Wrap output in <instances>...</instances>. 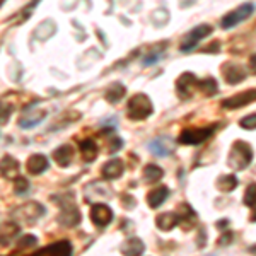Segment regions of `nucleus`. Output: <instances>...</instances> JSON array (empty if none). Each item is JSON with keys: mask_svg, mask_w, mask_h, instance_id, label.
Segmentation results:
<instances>
[{"mask_svg": "<svg viewBox=\"0 0 256 256\" xmlns=\"http://www.w3.org/2000/svg\"><path fill=\"white\" fill-rule=\"evenodd\" d=\"M251 160H253V148H251L250 144L242 142V140L234 142L232 147H230L229 158H227V164L236 171H241V169H246L250 166Z\"/></svg>", "mask_w": 256, "mask_h": 256, "instance_id": "1", "label": "nucleus"}, {"mask_svg": "<svg viewBox=\"0 0 256 256\" xmlns=\"http://www.w3.org/2000/svg\"><path fill=\"white\" fill-rule=\"evenodd\" d=\"M44 214H46V208L43 207V204H40V202H28V204L16 208L12 212V216H14L16 220H20L28 226H34L41 217H44Z\"/></svg>", "mask_w": 256, "mask_h": 256, "instance_id": "2", "label": "nucleus"}, {"mask_svg": "<svg viewBox=\"0 0 256 256\" xmlns=\"http://www.w3.org/2000/svg\"><path fill=\"white\" fill-rule=\"evenodd\" d=\"M152 111H154V106H152V101L146 94H135L128 101V118L130 120H135V122L146 120L150 116Z\"/></svg>", "mask_w": 256, "mask_h": 256, "instance_id": "3", "label": "nucleus"}, {"mask_svg": "<svg viewBox=\"0 0 256 256\" xmlns=\"http://www.w3.org/2000/svg\"><path fill=\"white\" fill-rule=\"evenodd\" d=\"M214 126H200V128H186L181 132V135L178 137L180 144L183 146H198V144L205 142L207 138L212 137Z\"/></svg>", "mask_w": 256, "mask_h": 256, "instance_id": "4", "label": "nucleus"}, {"mask_svg": "<svg viewBox=\"0 0 256 256\" xmlns=\"http://www.w3.org/2000/svg\"><path fill=\"white\" fill-rule=\"evenodd\" d=\"M208 34H212V26H208V24H200V26L193 28V30L184 36L183 43H181V52H184V53L192 52L198 44V41L207 38Z\"/></svg>", "mask_w": 256, "mask_h": 256, "instance_id": "5", "label": "nucleus"}, {"mask_svg": "<svg viewBox=\"0 0 256 256\" xmlns=\"http://www.w3.org/2000/svg\"><path fill=\"white\" fill-rule=\"evenodd\" d=\"M253 12H254L253 4H242V6H239L238 9H234L232 12H229V14L222 19V28H224V30H230V28H234L236 24L241 22V20H246L250 16H253Z\"/></svg>", "mask_w": 256, "mask_h": 256, "instance_id": "6", "label": "nucleus"}, {"mask_svg": "<svg viewBox=\"0 0 256 256\" xmlns=\"http://www.w3.org/2000/svg\"><path fill=\"white\" fill-rule=\"evenodd\" d=\"M198 88V80L195 77V74L192 72H184L178 77L176 80V90H178V96L181 99H190L195 92V89Z\"/></svg>", "mask_w": 256, "mask_h": 256, "instance_id": "7", "label": "nucleus"}, {"mask_svg": "<svg viewBox=\"0 0 256 256\" xmlns=\"http://www.w3.org/2000/svg\"><path fill=\"white\" fill-rule=\"evenodd\" d=\"M72 242L67 239H62V241L52 242V244L40 248L36 253H32V256H72Z\"/></svg>", "mask_w": 256, "mask_h": 256, "instance_id": "8", "label": "nucleus"}, {"mask_svg": "<svg viewBox=\"0 0 256 256\" xmlns=\"http://www.w3.org/2000/svg\"><path fill=\"white\" fill-rule=\"evenodd\" d=\"M254 101H256V89H248L244 92L234 94L232 98L224 99L222 106L229 110H236V108H242V106L251 104V102H254Z\"/></svg>", "mask_w": 256, "mask_h": 256, "instance_id": "9", "label": "nucleus"}, {"mask_svg": "<svg viewBox=\"0 0 256 256\" xmlns=\"http://www.w3.org/2000/svg\"><path fill=\"white\" fill-rule=\"evenodd\" d=\"M60 214L58 217H56V220H58L60 226H65V227H76L77 224L80 222V212L79 208L76 207L74 204L70 205H60Z\"/></svg>", "mask_w": 256, "mask_h": 256, "instance_id": "10", "label": "nucleus"}, {"mask_svg": "<svg viewBox=\"0 0 256 256\" xmlns=\"http://www.w3.org/2000/svg\"><path fill=\"white\" fill-rule=\"evenodd\" d=\"M90 220L98 227H106L113 220V210L106 204H94L90 207Z\"/></svg>", "mask_w": 256, "mask_h": 256, "instance_id": "11", "label": "nucleus"}, {"mask_svg": "<svg viewBox=\"0 0 256 256\" xmlns=\"http://www.w3.org/2000/svg\"><path fill=\"white\" fill-rule=\"evenodd\" d=\"M48 116V111L46 110H32V111H26L22 116L19 118L18 125L22 130H31L36 125H40L44 118Z\"/></svg>", "mask_w": 256, "mask_h": 256, "instance_id": "12", "label": "nucleus"}, {"mask_svg": "<svg viewBox=\"0 0 256 256\" xmlns=\"http://www.w3.org/2000/svg\"><path fill=\"white\" fill-rule=\"evenodd\" d=\"M19 169H20V164L19 160L12 156H4L0 159V176L6 178V180H12L14 181L16 178H19Z\"/></svg>", "mask_w": 256, "mask_h": 256, "instance_id": "13", "label": "nucleus"}, {"mask_svg": "<svg viewBox=\"0 0 256 256\" xmlns=\"http://www.w3.org/2000/svg\"><path fill=\"white\" fill-rule=\"evenodd\" d=\"M222 76L229 84H239L241 80L246 79V70L242 65L229 62V64H224V67H222Z\"/></svg>", "mask_w": 256, "mask_h": 256, "instance_id": "14", "label": "nucleus"}, {"mask_svg": "<svg viewBox=\"0 0 256 256\" xmlns=\"http://www.w3.org/2000/svg\"><path fill=\"white\" fill-rule=\"evenodd\" d=\"M48 168H50V160L46 156H43V154H32L26 160V169L32 176L43 174Z\"/></svg>", "mask_w": 256, "mask_h": 256, "instance_id": "15", "label": "nucleus"}, {"mask_svg": "<svg viewBox=\"0 0 256 256\" xmlns=\"http://www.w3.org/2000/svg\"><path fill=\"white\" fill-rule=\"evenodd\" d=\"M74 156H76L74 147L68 146V144H64V146L56 147L55 150H53L52 158L60 168H67V166H70V162L74 160Z\"/></svg>", "mask_w": 256, "mask_h": 256, "instance_id": "16", "label": "nucleus"}, {"mask_svg": "<svg viewBox=\"0 0 256 256\" xmlns=\"http://www.w3.org/2000/svg\"><path fill=\"white\" fill-rule=\"evenodd\" d=\"M144 250H146L144 241L135 236L125 239V241L122 242V246H120V251H122L123 256H140L144 253Z\"/></svg>", "mask_w": 256, "mask_h": 256, "instance_id": "17", "label": "nucleus"}, {"mask_svg": "<svg viewBox=\"0 0 256 256\" xmlns=\"http://www.w3.org/2000/svg\"><path fill=\"white\" fill-rule=\"evenodd\" d=\"M123 171H125V164H123L122 159H111L108 162L102 166L101 169V174L104 180H116L123 174Z\"/></svg>", "mask_w": 256, "mask_h": 256, "instance_id": "18", "label": "nucleus"}, {"mask_svg": "<svg viewBox=\"0 0 256 256\" xmlns=\"http://www.w3.org/2000/svg\"><path fill=\"white\" fill-rule=\"evenodd\" d=\"M125 94H126L125 86H123L122 82H113V84H110V88L106 89L104 99L108 102H111V104H118V102L125 98Z\"/></svg>", "mask_w": 256, "mask_h": 256, "instance_id": "19", "label": "nucleus"}, {"mask_svg": "<svg viewBox=\"0 0 256 256\" xmlns=\"http://www.w3.org/2000/svg\"><path fill=\"white\" fill-rule=\"evenodd\" d=\"M148 147H150V150L154 152L156 156H160V158H166V156H169L172 152V142H171V138H168V137L152 140V142L148 144Z\"/></svg>", "mask_w": 256, "mask_h": 256, "instance_id": "20", "label": "nucleus"}, {"mask_svg": "<svg viewBox=\"0 0 256 256\" xmlns=\"http://www.w3.org/2000/svg\"><path fill=\"white\" fill-rule=\"evenodd\" d=\"M178 224H180V218H178V214L174 212H164L156 218V226H158L160 230H171V229H174Z\"/></svg>", "mask_w": 256, "mask_h": 256, "instance_id": "21", "label": "nucleus"}, {"mask_svg": "<svg viewBox=\"0 0 256 256\" xmlns=\"http://www.w3.org/2000/svg\"><path fill=\"white\" fill-rule=\"evenodd\" d=\"M169 195V190L166 186H159V188H156V190H152L150 193L147 195V204H148V207L150 208H158L160 207V205L166 202V198Z\"/></svg>", "mask_w": 256, "mask_h": 256, "instance_id": "22", "label": "nucleus"}, {"mask_svg": "<svg viewBox=\"0 0 256 256\" xmlns=\"http://www.w3.org/2000/svg\"><path fill=\"white\" fill-rule=\"evenodd\" d=\"M55 31H56V24L53 22L52 19H46L38 24V28H36V31H34V36L40 41H46L55 34Z\"/></svg>", "mask_w": 256, "mask_h": 256, "instance_id": "23", "label": "nucleus"}, {"mask_svg": "<svg viewBox=\"0 0 256 256\" xmlns=\"http://www.w3.org/2000/svg\"><path fill=\"white\" fill-rule=\"evenodd\" d=\"M80 156L86 162H92L98 158V146L92 138H86L80 142Z\"/></svg>", "mask_w": 256, "mask_h": 256, "instance_id": "24", "label": "nucleus"}, {"mask_svg": "<svg viewBox=\"0 0 256 256\" xmlns=\"http://www.w3.org/2000/svg\"><path fill=\"white\" fill-rule=\"evenodd\" d=\"M19 232V227L14 222H6L0 224V246H6L12 241V238Z\"/></svg>", "mask_w": 256, "mask_h": 256, "instance_id": "25", "label": "nucleus"}, {"mask_svg": "<svg viewBox=\"0 0 256 256\" xmlns=\"http://www.w3.org/2000/svg\"><path fill=\"white\" fill-rule=\"evenodd\" d=\"M162 176H164V171L159 166H156V164H148V166L144 168V180H146V183L148 184L158 183Z\"/></svg>", "mask_w": 256, "mask_h": 256, "instance_id": "26", "label": "nucleus"}, {"mask_svg": "<svg viewBox=\"0 0 256 256\" xmlns=\"http://www.w3.org/2000/svg\"><path fill=\"white\" fill-rule=\"evenodd\" d=\"M216 186H217L218 192H222V193H229V192H232V190L238 186V178L234 176V174H229V176H220V178H218V180H217Z\"/></svg>", "mask_w": 256, "mask_h": 256, "instance_id": "27", "label": "nucleus"}, {"mask_svg": "<svg viewBox=\"0 0 256 256\" xmlns=\"http://www.w3.org/2000/svg\"><path fill=\"white\" fill-rule=\"evenodd\" d=\"M198 89L205 94V96H214L217 92V80L212 79V77H207V79L198 82Z\"/></svg>", "mask_w": 256, "mask_h": 256, "instance_id": "28", "label": "nucleus"}, {"mask_svg": "<svg viewBox=\"0 0 256 256\" xmlns=\"http://www.w3.org/2000/svg\"><path fill=\"white\" fill-rule=\"evenodd\" d=\"M12 110H14V106L10 102H7L6 99L0 101V125H7V122L10 120Z\"/></svg>", "mask_w": 256, "mask_h": 256, "instance_id": "29", "label": "nucleus"}, {"mask_svg": "<svg viewBox=\"0 0 256 256\" xmlns=\"http://www.w3.org/2000/svg\"><path fill=\"white\" fill-rule=\"evenodd\" d=\"M242 202H244L246 207H251V208L256 207V184L254 183L250 184V186L246 188V193H244Z\"/></svg>", "mask_w": 256, "mask_h": 256, "instance_id": "30", "label": "nucleus"}, {"mask_svg": "<svg viewBox=\"0 0 256 256\" xmlns=\"http://www.w3.org/2000/svg\"><path fill=\"white\" fill-rule=\"evenodd\" d=\"M38 244V238L32 234H24L18 241V250H28V248H34Z\"/></svg>", "mask_w": 256, "mask_h": 256, "instance_id": "31", "label": "nucleus"}, {"mask_svg": "<svg viewBox=\"0 0 256 256\" xmlns=\"http://www.w3.org/2000/svg\"><path fill=\"white\" fill-rule=\"evenodd\" d=\"M28 190H30V181L22 176L16 178L14 180V193L16 195H22V193H26Z\"/></svg>", "mask_w": 256, "mask_h": 256, "instance_id": "32", "label": "nucleus"}, {"mask_svg": "<svg viewBox=\"0 0 256 256\" xmlns=\"http://www.w3.org/2000/svg\"><path fill=\"white\" fill-rule=\"evenodd\" d=\"M239 125H241L242 128H246V130H254L256 128V113L248 114L246 118H242L241 122H239Z\"/></svg>", "mask_w": 256, "mask_h": 256, "instance_id": "33", "label": "nucleus"}, {"mask_svg": "<svg viewBox=\"0 0 256 256\" xmlns=\"http://www.w3.org/2000/svg\"><path fill=\"white\" fill-rule=\"evenodd\" d=\"M122 147H123L122 138H118V137L108 138V154H114V152H118Z\"/></svg>", "mask_w": 256, "mask_h": 256, "instance_id": "34", "label": "nucleus"}, {"mask_svg": "<svg viewBox=\"0 0 256 256\" xmlns=\"http://www.w3.org/2000/svg\"><path fill=\"white\" fill-rule=\"evenodd\" d=\"M230 241H232V232L227 230V232L222 234V238L218 239V246H226V244H229Z\"/></svg>", "mask_w": 256, "mask_h": 256, "instance_id": "35", "label": "nucleus"}, {"mask_svg": "<svg viewBox=\"0 0 256 256\" xmlns=\"http://www.w3.org/2000/svg\"><path fill=\"white\" fill-rule=\"evenodd\" d=\"M159 58H160V55H158V53H150V55H147L146 58H144V65H152Z\"/></svg>", "mask_w": 256, "mask_h": 256, "instance_id": "36", "label": "nucleus"}, {"mask_svg": "<svg viewBox=\"0 0 256 256\" xmlns=\"http://www.w3.org/2000/svg\"><path fill=\"white\" fill-rule=\"evenodd\" d=\"M250 67H251V70H253V72L256 74V53L250 58Z\"/></svg>", "mask_w": 256, "mask_h": 256, "instance_id": "37", "label": "nucleus"}, {"mask_svg": "<svg viewBox=\"0 0 256 256\" xmlns=\"http://www.w3.org/2000/svg\"><path fill=\"white\" fill-rule=\"evenodd\" d=\"M251 222H256V210H254L253 216H251Z\"/></svg>", "mask_w": 256, "mask_h": 256, "instance_id": "38", "label": "nucleus"}, {"mask_svg": "<svg viewBox=\"0 0 256 256\" xmlns=\"http://www.w3.org/2000/svg\"><path fill=\"white\" fill-rule=\"evenodd\" d=\"M253 251H254V253H256V244L253 246Z\"/></svg>", "mask_w": 256, "mask_h": 256, "instance_id": "39", "label": "nucleus"}, {"mask_svg": "<svg viewBox=\"0 0 256 256\" xmlns=\"http://www.w3.org/2000/svg\"><path fill=\"white\" fill-rule=\"evenodd\" d=\"M0 6H2V2H0Z\"/></svg>", "mask_w": 256, "mask_h": 256, "instance_id": "40", "label": "nucleus"}]
</instances>
